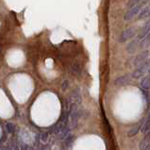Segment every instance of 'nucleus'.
<instances>
[{"label":"nucleus","instance_id":"7","mask_svg":"<svg viewBox=\"0 0 150 150\" xmlns=\"http://www.w3.org/2000/svg\"><path fill=\"white\" fill-rule=\"evenodd\" d=\"M149 144H150V131L146 133L144 135V137L142 139L139 147H140V150H145L149 147Z\"/></svg>","mask_w":150,"mask_h":150},{"label":"nucleus","instance_id":"5","mask_svg":"<svg viewBox=\"0 0 150 150\" xmlns=\"http://www.w3.org/2000/svg\"><path fill=\"white\" fill-rule=\"evenodd\" d=\"M69 102H70V106L71 105H76V106H77V105H79L81 103V95L77 89L74 90L72 93H71Z\"/></svg>","mask_w":150,"mask_h":150},{"label":"nucleus","instance_id":"9","mask_svg":"<svg viewBox=\"0 0 150 150\" xmlns=\"http://www.w3.org/2000/svg\"><path fill=\"white\" fill-rule=\"evenodd\" d=\"M129 82V76H122L116 78L114 80V85L115 86H124L126 85Z\"/></svg>","mask_w":150,"mask_h":150},{"label":"nucleus","instance_id":"2","mask_svg":"<svg viewBox=\"0 0 150 150\" xmlns=\"http://www.w3.org/2000/svg\"><path fill=\"white\" fill-rule=\"evenodd\" d=\"M69 115H70L71 126L72 127L77 126L78 117H79V112H78V111H77V106H76V105H71L70 111H69Z\"/></svg>","mask_w":150,"mask_h":150},{"label":"nucleus","instance_id":"24","mask_svg":"<svg viewBox=\"0 0 150 150\" xmlns=\"http://www.w3.org/2000/svg\"><path fill=\"white\" fill-rule=\"evenodd\" d=\"M148 72H149V75H150V68H149V70H148Z\"/></svg>","mask_w":150,"mask_h":150},{"label":"nucleus","instance_id":"3","mask_svg":"<svg viewBox=\"0 0 150 150\" xmlns=\"http://www.w3.org/2000/svg\"><path fill=\"white\" fill-rule=\"evenodd\" d=\"M135 33H136V29H135L134 28H129L125 29L119 37V42L120 43L126 42L127 40L132 38V37L135 35Z\"/></svg>","mask_w":150,"mask_h":150},{"label":"nucleus","instance_id":"21","mask_svg":"<svg viewBox=\"0 0 150 150\" xmlns=\"http://www.w3.org/2000/svg\"><path fill=\"white\" fill-rule=\"evenodd\" d=\"M68 85H69V81L68 80H64L62 82V89L63 90V91H65V90L67 89V87H68Z\"/></svg>","mask_w":150,"mask_h":150},{"label":"nucleus","instance_id":"1","mask_svg":"<svg viewBox=\"0 0 150 150\" xmlns=\"http://www.w3.org/2000/svg\"><path fill=\"white\" fill-rule=\"evenodd\" d=\"M148 66H149V61L146 59L144 63H142L141 65H139L137 68L134 70V72L132 73V77L139 78V77H142L148 71Z\"/></svg>","mask_w":150,"mask_h":150},{"label":"nucleus","instance_id":"22","mask_svg":"<svg viewBox=\"0 0 150 150\" xmlns=\"http://www.w3.org/2000/svg\"><path fill=\"white\" fill-rule=\"evenodd\" d=\"M51 147L49 144H43L42 146H40V150H50Z\"/></svg>","mask_w":150,"mask_h":150},{"label":"nucleus","instance_id":"4","mask_svg":"<svg viewBox=\"0 0 150 150\" xmlns=\"http://www.w3.org/2000/svg\"><path fill=\"white\" fill-rule=\"evenodd\" d=\"M140 10H141V6L140 5L134 6V7H132V8H130L129 10H127V12H126L125 16H124V19H125L126 21L132 20L133 18L139 13Z\"/></svg>","mask_w":150,"mask_h":150},{"label":"nucleus","instance_id":"6","mask_svg":"<svg viewBox=\"0 0 150 150\" xmlns=\"http://www.w3.org/2000/svg\"><path fill=\"white\" fill-rule=\"evenodd\" d=\"M150 32V19L146 22V23L144 24V27L142 28V29L140 30V32H139L138 34V39L139 40H142L144 38V37L148 34V33Z\"/></svg>","mask_w":150,"mask_h":150},{"label":"nucleus","instance_id":"16","mask_svg":"<svg viewBox=\"0 0 150 150\" xmlns=\"http://www.w3.org/2000/svg\"><path fill=\"white\" fill-rule=\"evenodd\" d=\"M141 129L140 126L133 127V129H131L129 130V132L127 133V135H129V137H133V136H135V135H136V134L139 132V129Z\"/></svg>","mask_w":150,"mask_h":150},{"label":"nucleus","instance_id":"19","mask_svg":"<svg viewBox=\"0 0 150 150\" xmlns=\"http://www.w3.org/2000/svg\"><path fill=\"white\" fill-rule=\"evenodd\" d=\"M141 1L142 0H130V2H129L127 6L130 7V8H132V7H134V6H137Z\"/></svg>","mask_w":150,"mask_h":150},{"label":"nucleus","instance_id":"18","mask_svg":"<svg viewBox=\"0 0 150 150\" xmlns=\"http://www.w3.org/2000/svg\"><path fill=\"white\" fill-rule=\"evenodd\" d=\"M40 139L43 142H46L48 141V133L47 132H43L42 134L40 135Z\"/></svg>","mask_w":150,"mask_h":150},{"label":"nucleus","instance_id":"11","mask_svg":"<svg viewBox=\"0 0 150 150\" xmlns=\"http://www.w3.org/2000/svg\"><path fill=\"white\" fill-rule=\"evenodd\" d=\"M141 87L144 90H148L150 89V75L146 76L142 79L141 81Z\"/></svg>","mask_w":150,"mask_h":150},{"label":"nucleus","instance_id":"12","mask_svg":"<svg viewBox=\"0 0 150 150\" xmlns=\"http://www.w3.org/2000/svg\"><path fill=\"white\" fill-rule=\"evenodd\" d=\"M149 46H150V32L142 39V41L141 42V44H140V48L141 49H144V48L148 47Z\"/></svg>","mask_w":150,"mask_h":150},{"label":"nucleus","instance_id":"8","mask_svg":"<svg viewBox=\"0 0 150 150\" xmlns=\"http://www.w3.org/2000/svg\"><path fill=\"white\" fill-rule=\"evenodd\" d=\"M148 57V51L147 50H145L144 52H142L141 54H139L136 59H135V61H134V64L135 65H141L142 63H144L145 61H146V59H147Z\"/></svg>","mask_w":150,"mask_h":150},{"label":"nucleus","instance_id":"17","mask_svg":"<svg viewBox=\"0 0 150 150\" xmlns=\"http://www.w3.org/2000/svg\"><path fill=\"white\" fill-rule=\"evenodd\" d=\"M6 129L9 133H13L14 130H15V126H14L12 123H8L6 125Z\"/></svg>","mask_w":150,"mask_h":150},{"label":"nucleus","instance_id":"15","mask_svg":"<svg viewBox=\"0 0 150 150\" xmlns=\"http://www.w3.org/2000/svg\"><path fill=\"white\" fill-rule=\"evenodd\" d=\"M149 130H150V112H149V116H148L147 120H146L144 125L142 127V132L147 133V132H149Z\"/></svg>","mask_w":150,"mask_h":150},{"label":"nucleus","instance_id":"10","mask_svg":"<svg viewBox=\"0 0 150 150\" xmlns=\"http://www.w3.org/2000/svg\"><path fill=\"white\" fill-rule=\"evenodd\" d=\"M71 71H72V73L74 75H76V76H79L82 72V65L77 62H75L72 65V67H71Z\"/></svg>","mask_w":150,"mask_h":150},{"label":"nucleus","instance_id":"14","mask_svg":"<svg viewBox=\"0 0 150 150\" xmlns=\"http://www.w3.org/2000/svg\"><path fill=\"white\" fill-rule=\"evenodd\" d=\"M147 16H150V7H145V8L142 10V12L140 13V15L138 16V19H144Z\"/></svg>","mask_w":150,"mask_h":150},{"label":"nucleus","instance_id":"13","mask_svg":"<svg viewBox=\"0 0 150 150\" xmlns=\"http://www.w3.org/2000/svg\"><path fill=\"white\" fill-rule=\"evenodd\" d=\"M137 41H132L129 46H126V51L127 53H133L137 49Z\"/></svg>","mask_w":150,"mask_h":150},{"label":"nucleus","instance_id":"25","mask_svg":"<svg viewBox=\"0 0 150 150\" xmlns=\"http://www.w3.org/2000/svg\"><path fill=\"white\" fill-rule=\"evenodd\" d=\"M145 150H150V149H149V148H147V149H145Z\"/></svg>","mask_w":150,"mask_h":150},{"label":"nucleus","instance_id":"20","mask_svg":"<svg viewBox=\"0 0 150 150\" xmlns=\"http://www.w3.org/2000/svg\"><path fill=\"white\" fill-rule=\"evenodd\" d=\"M73 140H74V137L72 136V135H70V136H68L66 139H65V144H66V145H68V144H70L71 142H73Z\"/></svg>","mask_w":150,"mask_h":150},{"label":"nucleus","instance_id":"23","mask_svg":"<svg viewBox=\"0 0 150 150\" xmlns=\"http://www.w3.org/2000/svg\"><path fill=\"white\" fill-rule=\"evenodd\" d=\"M149 1H150V0H144V4H145V3H147Z\"/></svg>","mask_w":150,"mask_h":150}]
</instances>
